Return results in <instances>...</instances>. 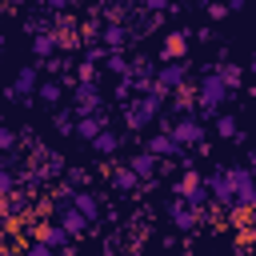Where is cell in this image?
Segmentation results:
<instances>
[{
    "instance_id": "cell-1",
    "label": "cell",
    "mask_w": 256,
    "mask_h": 256,
    "mask_svg": "<svg viewBox=\"0 0 256 256\" xmlns=\"http://www.w3.org/2000/svg\"><path fill=\"white\" fill-rule=\"evenodd\" d=\"M168 96H172V92H164V88H156V84H152V92L132 96L128 104H120L124 128H128V132H140V128H148V124H156V116H160V108H164V100H168Z\"/></svg>"
},
{
    "instance_id": "cell-2",
    "label": "cell",
    "mask_w": 256,
    "mask_h": 256,
    "mask_svg": "<svg viewBox=\"0 0 256 256\" xmlns=\"http://www.w3.org/2000/svg\"><path fill=\"white\" fill-rule=\"evenodd\" d=\"M204 184H208V196H212V204L228 216L232 208H236V200H232V180H228V168L224 164H216L208 176H204Z\"/></svg>"
},
{
    "instance_id": "cell-3",
    "label": "cell",
    "mask_w": 256,
    "mask_h": 256,
    "mask_svg": "<svg viewBox=\"0 0 256 256\" xmlns=\"http://www.w3.org/2000/svg\"><path fill=\"white\" fill-rule=\"evenodd\" d=\"M172 192H176L184 204H192V208H208V200H212V196H208V184H204V176H200L196 168H192V172H184V176L176 180V188H172Z\"/></svg>"
},
{
    "instance_id": "cell-4",
    "label": "cell",
    "mask_w": 256,
    "mask_h": 256,
    "mask_svg": "<svg viewBox=\"0 0 256 256\" xmlns=\"http://www.w3.org/2000/svg\"><path fill=\"white\" fill-rule=\"evenodd\" d=\"M168 136H172L180 148H196V144L208 140V128H204V120H196V116H176Z\"/></svg>"
},
{
    "instance_id": "cell-5",
    "label": "cell",
    "mask_w": 256,
    "mask_h": 256,
    "mask_svg": "<svg viewBox=\"0 0 256 256\" xmlns=\"http://www.w3.org/2000/svg\"><path fill=\"white\" fill-rule=\"evenodd\" d=\"M168 220L176 224V232H196V228L204 224V208H192V204H184L180 196H172V200H168Z\"/></svg>"
},
{
    "instance_id": "cell-6",
    "label": "cell",
    "mask_w": 256,
    "mask_h": 256,
    "mask_svg": "<svg viewBox=\"0 0 256 256\" xmlns=\"http://www.w3.org/2000/svg\"><path fill=\"white\" fill-rule=\"evenodd\" d=\"M72 100H76V104H72V116H76V120L100 112V84H92V80H76Z\"/></svg>"
},
{
    "instance_id": "cell-7",
    "label": "cell",
    "mask_w": 256,
    "mask_h": 256,
    "mask_svg": "<svg viewBox=\"0 0 256 256\" xmlns=\"http://www.w3.org/2000/svg\"><path fill=\"white\" fill-rule=\"evenodd\" d=\"M188 44H192V28H176L160 40V64H176L188 56Z\"/></svg>"
},
{
    "instance_id": "cell-8",
    "label": "cell",
    "mask_w": 256,
    "mask_h": 256,
    "mask_svg": "<svg viewBox=\"0 0 256 256\" xmlns=\"http://www.w3.org/2000/svg\"><path fill=\"white\" fill-rule=\"evenodd\" d=\"M40 88V68L36 64H20V72H16V80L4 88V96L8 100H24V96H32Z\"/></svg>"
},
{
    "instance_id": "cell-9",
    "label": "cell",
    "mask_w": 256,
    "mask_h": 256,
    "mask_svg": "<svg viewBox=\"0 0 256 256\" xmlns=\"http://www.w3.org/2000/svg\"><path fill=\"white\" fill-rule=\"evenodd\" d=\"M104 56H108L104 44L84 48V56L76 60V80H92V84H100V64H104Z\"/></svg>"
},
{
    "instance_id": "cell-10",
    "label": "cell",
    "mask_w": 256,
    "mask_h": 256,
    "mask_svg": "<svg viewBox=\"0 0 256 256\" xmlns=\"http://www.w3.org/2000/svg\"><path fill=\"white\" fill-rule=\"evenodd\" d=\"M228 96H232V92L224 88V80H220L216 72H204V76H200V88H196V100H200V104H212V108H220Z\"/></svg>"
},
{
    "instance_id": "cell-11",
    "label": "cell",
    "mask_w": 256,
    "mask_h": 256,
    "mask_svg": "<svg viewBox=\"0 0 256 256\" xmlns=\"http://www.w3.org/2000/svg\"><path fill=\"white\" fill-rule=\"evenodd\" d=\"M188 84V60H176V64H160L156 68V88L164 92H176Z\"/></svg>"
},
{
    "instance_id": "cell-12",
    "label": "cell",
    "mask_w": 256,
    "mask_h": 256,
    "mask_svg": "<svg viewBox=\"0 0 256 256\" xmlns=\"http://www.w3.org/2000/svg\"><path fill=\"white\" fill-rule=\"evenodd\" d=\"M144 152H152L156 160H180L188 148H180L168 132H152V136H148V144H144Z\"/></svg>"
},
{
    "instance_id": "cell-13",
    "label": "cell",
    "mask_w": 256,
    "mask_h": 256,
    "mask_svg": "<svg viewBox=\"0 0 256 256\" xmlns=\"http://www.w3.org/2000/svg\"><path fill=\"white\" fill-rule=\"evenodd\" d=\"M108 172H112V192H120V196H132V192H140V176H136L128 164H112Z\"/></svg>"
},
{
    "instance_id": "cell-14",
    "label": "cell",
    "mask_w": 256,
    "mask_h": 256,
    "mask_svg": "<svg viewBox=\"0 0 256 256\" xmlns=\"http://www.w3.org/2000/svg\"><path fill=\"white\" fill-rule=\"evenodd\" d=\"M104 128H108V112H104V108H100V112H92V116H80V120H76V136H80V140H88V144H92Z\"/></svg>"
},
{
    "instance_id": "cell-15",
    "label": "cell",
    "mask_w": 256,
    "mask_h": 256,
    "mask_svg": "<svg viewBox=\"0 0 256 256\" xmlns=\"http://www.w3.org/2000/svg\"><path fill=\"white\" fill-rule=\"evenodd\" d=\"M128 168L140 176V184H148V180H156V168H160V160H156L152 152H144V148H140V152H132V156H128Z\"/></svg>"
},
{
    "instance_id": "cell-16",
    "label": "cell",
    "mask_w": 256,
    "mask_h": 256,
    "mask_svg": "<svg viewBox=\"0 0 256 256\" xmlns=\"http://www.w3.org/2000/svg\"><path fill=\"white\" fill-rule=\"evenodd\" d=\"M56 224H60V228H64L72 240H76V236H92V224H88V220H84V216H80L72 204H68V208H60V220H56Z\"/></svg>"
},
{
    "instance_id": "cell-17",
    "label": "cell",
    "mask_w": 256,
    "mask_h": 256,
    "mask_svg": "<svg viewBox=\"0 0 256 256\" xmlns=\"http://www.w3.org/2000/svg\"><path fill=\"white\" fill-rule=\"evenodd\" d=\"M216 76L224 80V88H228V92H244V68H240V64H232L228 56L216 64Z\"/></svg>"
},
{
    "instance_id": "cell-18",
    "label": "cell",
    "mask_w": 256,
    "mask_h": 256,
    "mask_svg": "<svg viewBox=\"0 0 256 256\" xmlns=\"http://www.w3.org/2000/svg\"><path fill=\"white\" fill-rule=\"evenodd\" d=\"M100 44H104L108 52H124V48H128V24H104Z\"/></svg>"
},
{
    "instance_id": "cell-19",
    "label": "cell",
    "mask_w": 256,
    "mask_h": 256,
    "mask_svg": "<svg viewBox=\"0 0 256 256\" xmlns=\"http://www.w3.org/2000/svg\"><path fill=\"white\" fill-rule=\"evenodd\" d=\"M168 100H172V112H176V116H196V88H192V84L176 88Z\"/></svg>"
},
{
    "instance_id": "cell-20",
    "label": "cell",
    "mask_w": 256,
    "mask_h": 256,
    "mask_svg": "<svg viewBox=\"0 0 256 256\" xmlns=\"http://www.w3.org/2000/svg\"><path fill=\"white\" fill-rule=\"evenodd\" d=\"M72 208L88 220V224H96L100 220V200L92 196V192H84V188H76V196H72Z\"/></svg>"
},
{
    "instance_id": "cell-21",
    "label": "cell",
    "mask_w": 256,
    "mask_h": 256,
    "mask_svg": "<svg viewBox=\"0 0 256 256\" xmlns=\"http://www.w3.org/2000/svg\"><path fill=\"white\" fill-rule=\"evenodd\" d=\"M36 240H44L52 252H60V248H72V236L60 228V224H40V232H36Z\"/></svg>"
},
{
    "instance_id": "cell-22",
    "label": "cell",
    "mask_w": 256,
    "mask_h": 256,
    "mask_svg": "<svg viewBox=\"0 0 256 256\" xmlns=\"http://www.w3.org/2000/svg\"><path fill=\"white\" fill-rule=\"evenodd\" d=\"M56 52H60L56 32H36V36H32V56H36V60H52Z\"/></svg>"
},
{
    "instance_id": "cell-23",
    "label": "cell",
    "mask_w": 256,
    "mask_h": 256,
    "mask_svg": "<svg viewBox=\"0 0 256 256\" xmlns=\"http://www.w3.org/2000/svg\"><path fill=\"white\" fill-rule=\"evenodd\" d=\"M212 128H216V136H220V140H244V132H240V124H236V116H232V112H220V116L212 120Z\"/></svg>"
},
{
    "instance_id": "cell-24",
    "label": "cell",
    "mask_w": 256,
    "mask_h": 256,
    "mask_svg": "<svg viewBox=\"0 0 256 256\" xmlns=\"http://www.w3.org/2000/svg\"><path fill=\"white\" fill-rule=\"evenodd\" d=\"M100 32H104V20L92 12V16L80 24V44H84V48H96V44H100Z\"/></svg>"
},
{
    "instance_id": "cell-25",
    "label": "cell",
    "mask_w": 256,
    "mask_h": 256,
    "mask_svg": "<svg viewBox=\"0 0 256 256\" xmlns=\"http://www.w3.org/2000/svg\"><path fill=\"white\" fill-rule=\"evenodd\" d=\"M92 148H96V156H116V152H120V132L104 128V132L92 140Z\"/></svg>"
},
{
    "instance_id": "cell-26",
    "label": "cell",
    "mask_w": 256,
    "mask_h": 256,
    "mask_svg": "<svg viewBox=\"0 0 256 256\" xmlns=\"http://www.w3.org/2000/svg\"><path fill=\"white\" fill-rule=\"evenodd\" d=\"M12 164H16V156H12V152H8V156H4V160H0V200H4V196H12V192H16V172H12Z\"/></svg>"
},
{
    "instance_id": "cell-27",
    "label": "cell",
    "mask_w": 256,
    "mask_h": 256,
    "mask_svg": "<svg viewBox=\"0 0 256 256\" xmlns=\"http://www.w3.org/2000/svg\"><path fill=\"white\" fill-rule=\"evenodd\" d=\"M36 96H40L48 108H56V104L64 100V84H60V80H44V84L36 88Z\"/></svg>"
},
{
    "instance_id": "cell-28",
    "label": "cell",
    "mask_w": 256,
    "mask_h": 256,
    "mask_svg": "<svg viewBox=\"0 0 256 256\" xmlns=\"http://www.w3.org/2000/svg\"><path fill=\"white\" fill-rule=\"evenodd\" d=\"M52 128H56V136H76V116H72V108L56 112V116H52Z\"/></svg>"
},
{
    "instance_id": "cell-29",
    "label": "cell",
    "mask_w": 256,
    "mask_h": 256,
    "mask_svg": "<svg viewBox=\"0 0 256 256\" xmlns=\"http://www.w3.org/2000/svg\"><path fill=\"white\" fill-rule=\"evenodd\" d=\"M104 68L120 80V76H128V56H124V52H108V56H104Z\"/></svg>"
},
{
    "instance_id": "cell-30",
    "label": "cell",
    "mask_w": 256,
    "mask_h": 256,
    "mask_svg": "<svg viewBox=\"0 0 256 256\" xmlns=\"http://www.w3.org/2000/svg\"><path fill=\"white\" fill-rule=\"evenodd\" d=\"M88 180H92L88 168H64V184L68 188H88Z\"/></svg>"
},
{
    "instance_id": "cell-31",
    "label": "cell",
    "mask_w": 256,
    "mask_h": 256,
    "mask_svg": "<svg viewBox=\"0 0 256 256\" xmlns=\"http://www.w3.org/2000/svg\"><path fill=\"white\" fill-rule=\"evenodd\" d=\"M112 96H116L120 104H128V100L136 96V88H132V80H128V76H120V80H116V92H112Z\"/></svg>"
},
{
    "instance_id": "cell-32",
    "label": "cell",
    "mask_w": 256,
    "mask_h": 256,
    "mask_svg": "<svg viewBox=\"0 0 256 256\" xmlns=\"http://www.w3.org/2000/svg\"><path fill=\"white\" fill-rule=\"evenodd\" d=\"M16 144H20V136H16L12 128H0V152L8 156V152H16Z\"/></svg>"
},
{
    "instance_id": "cell-33",
    "label": "cell",
    "mask_w": 256,
    "mask_h": 256,
    "mask_svg": "<svg viewBox=\"0 0 256 256\" xmlns=\"http://www.w3.org/2000/svg\"><path fill=\"white\" fill-rule=\"evenodd\" d=\"M24 256H52V248H48L44 240H28V248H24Z\"/></svg>"
},
{
    "instance_id": "cell-34",
    "label": "cell",
    "mask_w": 256,
    "mask_h": 256,
    "mask_svg": "<svg viewBox=\"0 0 256 256\" xmlns=\"http://www.w3.org/2000/svg\"><path fill=\"white\" fill-rule=\"evenodd\" d=\"M140 8H144L148 16H164V8H168V0H140Z\"/></svg>"
},
{
    "instance_id": "cell-35",
    "label": "cell",
    "mask_w": 256,
    "mask_h": 256,
    "mask_svg": "<svg viewBox=\"0 0 256 256\" xmlns=\"http://www.w3.org/2000/svg\"><path fill=\"white\" fill-rule=\"evenodd\" d=\"M208 16H212V20H224V16H228V4H224V0L208 4Z\"/></svg>"
},
{
    "instance_id": "cell-36",
    "label": "cell",
    "mask_w": 256,
    "mask_h": 256,
    "mask_svg": "<svg viewBox=\"0 0 256 256\" xmlns=\"http://www.w3.org/2000/svg\"><path fill=\"white\" fill-rule=\"evenodd\" d=\"M72 4H76V0H48V8H52V12H68Z\"/></svg>"
},
{
    "instance_id": "cell-37",
    "label": "cell",
    "mask_w": 256,
    "mask_h": 256,
    "mask_svg": "<svg viewBox=\"0 0 256 256\" xmlns=\"http://www.w3.org/2000/svg\"><path fill=\"white\" fill-rule=\"evenodd\" d=\"M228 4V12H240V8H248V0H224Z\"/></svg>"
},
{
    "instance_id": "cell-38",
    "label": "cell",
    "mask_w": 256,
    "mask_h": 256,
    "mask_svg": "<svg viewBox=\"0 0 256 256\" xmlns=\"http://www.w3.org/2000/svg\"><path fill=\"white\" fill-rule=\"evenodd\" d=\"M192 4H200V8H208V4H216V0H192Z\"/></svg>"
},
{
    "instance_id": "cell-39",
    "label": "cell",
    "mask_w": 256,
    "mask_h": 256,
    "mask_svg": "<svg viewBox=\"0 0 256 256\" xmlns=\"http://www.w3.org/2000/svg\"><path fill=\"white\" fill-rule=\"evenodd\" d=\"M248 68H252V72H256V48H252V64H248Z\"/></svg>"
},
{
    "instance_id": "cell-40",
    "label": "cell",
    "mask_w": 256,
    "mask_h": 256,
    "mask_svg": "<svg viewBox=\"0 0 256 256\" xmlns=\"http://www.w3.org/2000/svg\"><path fill=\"white\" fill-rule=\"evenodd\" d=\"M124 256H140V248H132V252H124Z\"/></svg>"
},
{
    "instance_id": "cell-41",
    "label": "cell",
    "mask_w": 256,
    "mask_h": 256,
    "mask_svg": "<svg viewBox=\"0 0 256 256\" xmlns=\"http://www.w3.org/2000/svg\"><path fill=\"white\" fill-rule=\"evenodd\" d=\"M0 256H24V252H0Z\"/></svg>"
},
{
    "instance_id": "cell-42",
    "label": "cell",
    "mask_w": 256,
    "mask_h": 256,
    "mask_svg": "<svg viewBox=\"0 0 256 256\" xmlns=\"http://www.w3.org/2000/svg\"><path fill=\"white\" fill-rule=\"evenodd\" d=\"M248 212H252V220H256V204H252V208H248Z\"/></svg>"
},
{
    "instance_id": "cell-43",
    "label": "cell",
    "mask_w": 256,
    "mask_h": 256,
    "mask_svg": "<svg viewBox=\"0 0 256 256\" xmlns=\"http://www.w3.org/2000/svg\"><path fill=\"white\" fill-rule=\"evenodd\" d=\"M0 20H4V0H0Z\"/></svg>"
},
{
    "instance_id": "cell-44",
    "label": "cell",
    "mask_w": 256,
    "mask_h": 256,
    "mask_svg": "<svg viewBox=\"0 0 256 256\" xmlns=\"http://www.w3.org/2000/svg\"><path fill=\"white\" fill-rule=\"evenodd\" d=\"M172 4H188V0H172Z\"/></svg>"
},
{
    "instance_id": "cell-45",
    "label": "cell",
    "mask_w": 256,
    "mask_h": 256,
    "mask_svg": "<svg viewBox=\"0 0 256 256\" xmlns=\"http://www.w3.org/2000/svg\"><path fill=\"white\" fill-rule=\"evenodd\" d=\"M176 256H188V252H176Z\"/></svg>"
},
{
    "instance_id": "cell-46",
    "label": "cell",
    "mask_w": 256,
    "mask_h": 256,
    "mask_svg": "<svg viewBox=\"0 0 256 256\" xmlns=\"http://www.w3.org/2000/svg\"><path fill=\"white\" fill-rule=\"evenodd\" d=\"M108 256H112V252H108Z\"/></svg>"
}]
</instances>
